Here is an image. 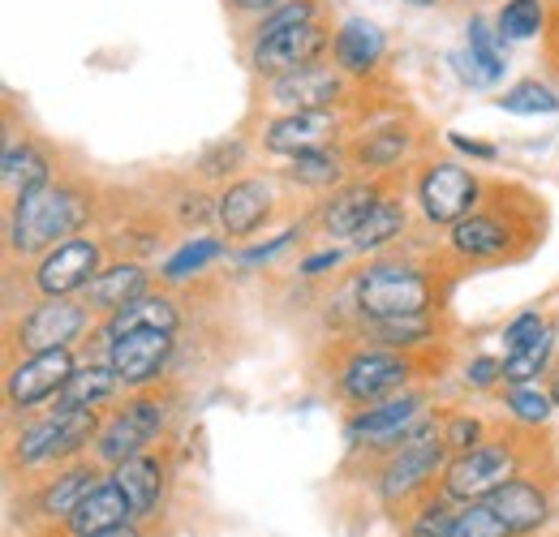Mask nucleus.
I'll list each match as a JSON object with an SVG mask.
<instances>
[{
    "mask_svg": "<svg viewBox=\"0 0 559 537\" xmlns=\"http://www.w3.org/2000/svg\"><path fill=\"white\" fill-rule=\"evenodd\" d=\"M95 537H142V534H139V525L130 521V525H121V529H108V534H95Z\"/></svg>",
    "mask_w": 559,
    "mask_h": 537,
    "instance_id": "50",
    "label": "nucleus"
},
{
    "mask_svg": "<svg viewBox=\"0 0 559 537\" xmlns=\"http://www.w3.org/2000/svg\"><path fill=\"white\" fill-rule=\"evenodd\" d=\"M121 387L126 383H121V374L112 366H78V374L66 383L57 408H66V413H95L104 401H112Z\"/></svg>",
    "mask_w": 559,
    "mask_h": 537,
    "instance_id": "22",
    "label": "nucleus"
},
{
    "mask_svg": "<svg viewBox=\"0 0 559 537\" xmlns=\"http://www.w3.org/2000/svg\"><path fill=\"white\" fill-rule=\"evenodd\" d=\"M421 396L418 392H405V396H392V401L370 404L366 413H357L349 421V434L357 443H374V448H396L405 439V430L418 421Z\"/></svg>",
    "mask_w": 559,
    "mask_h": 537,
    "instance_id": "13",
    "label": "nucleus"
},
{
    "mask_svg": "<svg viewBox=\"0 0 559 537\" xmlns=\"http://www.w3.org/2000/svg\"><path fill=\"white\" fill-rule=\"evenodd\" d=\"M99 486V477L91 469H70L61 473L44 494H39V508L48 512V516H57V521H70L73 512H78V503L91 494Z\"/></svg>",
    "mask_w": 559,
    "mask_h": 537,
    "instance_id": "28",
    "label": "nucleus"
},
{
    "mask_svg": "<svg viewBox=\"0 0 559 537\" xmlns=\"http://www.w3.org/2000/svg\"><path fill=\"white\" fill-rule=\"evenodd\" d=\"M379 186H349V190H341V194H332V202L323 206V232L328 237H349L361 228V219L379 206Z\"/></svg>",
    "mask_w": 559,
    "mask_h": 537,
    "instance_id": "25",
    "label": "nucleus"
},
{
    "mask_svg": "<svg viewBox=\"0 0 559 537\" xmlns=\"http://www.w3.org/2000/svg\"><path fill=\"white\" fill-rule=\"evenodd\" d=\"M95 434H99V417L95 413H66V408H57L52 417H44V421L22 430L17 461L22 465H52L61 456H73L78 448H86Z\"/></svg>",
    "mask_w": 559,
    "mask_h": 537,
    "instance_id": "3",
    "label": "nucleus"
},
{
    "mask_svg": "<svg viewBox=\"0 0 559 537\" xmlns=\"http://www.w3.org/2000/svg\"><path fill=\"white\" fill-rule=\"evenodd\" d=\"M452 65H456V73H461V77H465L469 86H490V82H487V73L478 69V61H474L469 52H456V57H452Z\"/></svg>",
    "mask_w": 559,
    "mask_h": 537,
    "instance_id": "45",
    "label": "nucleus"
},
{
    "mask_svg": "<svg viewBox=\"0 0 559 537\" xmlns=\"http://www.w3.org/2000/svg\"><path fill=\"white\" fill-rule=\"evenodd\" d=\"M357 310L370 323L383 319H414L430 306V279L409 263H379L357 275Z\"/></svg>",
    "mask_w": 559,
    "mask_h": 537,
    "instance_id": "2",
    "label": "nucleus"
},
{
    "mask_svg": "<svg viewBox=\"0 0 559 537\" xmlns=\"http://www.w3.org/2000/svg\"><path fill=\"white\" fill-rule=\"evenodd\" d=\"M452 529H456L452 508L448 503H430V508H421L418 521L409 525V537H452Z\"/></svg>",
    "mask_w": 559,
    "mask_h": 537,
    "instance_id": "41",
    "label": "nucleus"
},
{
    "mask_svg": "<svg viewBox=\"0 0 559 537\" xmlns=\"http://www.w3.org/2000/svg\"><path fill=\"white\" fill-rule=\"evenodd\" d=\"M414 4H435V0H414Z\"/></svg>",
    "mask_w": 559,
    "mask_h": 537,
    "instance_id": "52",
    "label": "nucleus"
},
{
    "mask_svg": "<svg viewBox=\"0 0 559 537\" xmlns=\"http://www.w3.org/2000/svg\"><path fill=\"white\" fill-rule=\"evenodd\" d=\"M73 374H78V366H73L70 348L31 353L26 361H17L9 370V404L13 408H35V404L52 401V396L66 392Z\"/></svg>",
    "mask_w": 559,
    "mask_h": 537,
    "instance_id": "5",
    "label": "nucleus"
},
{
    "mask_svg": "<svg viewBox=\"0 0 559 537\" xmlns=\"http://www.w3.org/2000/svg\"><path fill=\"white\" fill-rule=\"evenodd\" d=\"M288 172H293V181H301V186H336V181H341V155L328 151V146L301 151V155H293Z\"/></svg>",
    "mask_w": 559,
    "mask_h": 537,
    "instance_id": "33",
    "label": "nucleus"
},
{
    "mask_svg": "<svg viewBox=\"0 0 559 537\" xmlns=\"http://www.w3.org/2000/svg\"><path fill=\"white\" fill-rule=\"evenodd\" d=\"M478 434H483V426H478L474 417H469V421H465V417H456V421L448 426V443H452L456 452H474V443H478Z\"/></svg>",
    "mask_w": 559,
    "mask_h": 537,
    "instance_id": "44",
    "label": "nucleus"
},
{
    "mask_svg": "<svg viewBox=\"0 0 559 537\" xmlns=\"http://www.w3.org/2000/svg\"><path fill=\"white\" fill-rule=\"evenodd\" d=\"M112 481L126 490V499L134 508V521L151 516L159 508V494H164V469H159V461L134 456V461H126V465L112 469Z\"/></svg>",
    "mask_w": 559,
    "mask_h": 537,
    "instance_id": "24",
    "label": "nucleus"
},
{
    "mask_svg": "<svg viewBox=\"0 0 559 537\" xmlns=\"http://www.w3.org/2000/svg\"><path fill=\"white\" fill-rule=\"evenodd\" d=\"M237 9H246V13H263V9H276L280 0H233Z\"/></svg>",
    "mask_w": 559,
    "mask_h": 537,
    "instance_id": "49",
    "label": "nucleus"
},
{
    "mask_svg": "<svg viewBox=\"0 0 559 537\" xmlns=\"http://www.w3.org/2000/svg\"><path fill=\"white\" fill-rule=\"evenodd\" d=\"M499 108L516 112V117H551V112H559V95L547 82H521L508 95H499Z\"/></svg>",
    "mask_w": 559,
    "mask_h": 537,
    "instance_id": "32",
    "label": "nucleus"
},
{
    "mask_svg": "<svg viewBox=\"0 0 559 537\" xmlns=\"http://www.w3.org/2000/svg\"><path fill=\"white\" fill-rule=\"evenodd\" d=\"M452 537H512V534H508V525L490 512V503H469V508L456 516Z\"/></svg>",
    "mask_w": 559,
    "mask_h": 537,
    "instance_id": "38",
    "label": "nucleus"
},
{
    "mask_svg": "<svg viewBox=\"0 0 559 537\" xmlns=\"http://www.w3.org/2000/svg\"><path fill=\"white\" fill-rule=\"evenodd\" d=\"M332 134H336L332 112H288V117L272 121V130H267L263 142H267V151H276V155H301V151L328 146Z\"/></svg>",
    "mask_w": 559,
    "mask_h": 537,
    "instance_id": "17",
    "label": "nucleus"
},
{
    "mask_svg": "<svg viewBox=\"0 0 559 537\" xmlns=\"http://www.w3.org/2000/svg\"><path fill=\"white\" fill-rule=\"evenodd\" d=\"M452 146L474 155V159H495V146L490 142H478V138H465V134H452Z\"/></svg>",
    "mask_w": 559,
    "mask_h": 537,
    "instance_id": "46",
    "label": "nucleus"
},
{
    "mask_svg": "<svg viewBox=\"0 0 559 537\" xmlns=\"http://www.w3.org/2000/svg\"><path fill=\"white\" fill-rule=\"evenodd\" d=\"M547 327H551V323H543V314H538V310H525V314H516V319L503 327V344H508V353H516V348L534 344Z\"/></svg>",
    "mask_w": 559,
    "mask_h": 537,
    "instance_id": "42",
    "label": "nucleus"
},
{
    "mask_svg": "<svg viewBox=\"0 0 559 537\" xmlns=\"http://www.w3.org/2000/svg\"><path fill=\"white\" fill-rule=\"evenodd\" d=\"M168 353H173V332H134L108 344V366L121 374L126 387H142L159 379V370L168 366Z\"/></svg>",
    "mask_w": 559,
    "mask_h": 537,
    "instance_id": "12",
    "label": "nucleus"
},
{
    "mask_svg": "<svg viewBox=\"0 0 559 537\" xmlns=\"http://www.w3.org/2000/svg\"><path fill=\"white\" fill-rule=\"evenodd\" d=\"M551 401H556V404H559V383H556V387H551Z\"/></svg>",
    "mask_w": 559,
    "mask_h": 537,
    "instance_id": "51",
    "label": "nucleus"
},
{
    "mask_svg": "<svg viewBox=\"0 0 559 537\" xmlns=\"http://www.w3.org/2000/svg\"><path fill=\"white\" fill-rule=\"evenodd\" d=\"M86 327V310L73 306L66 297H48L44 306H35L22 323H17V344L26 353H52V348H70V339L82 336Z\"/></svg>",
    "mask_w": 559,
    "mask_h": 537,
    "instance_id": "11",
    "label": "nucleus"
},
{
    "mask_svg": "<svg viewBox=\"0 0 559 537\" xmlns=\"http://www.w3.org/2000/svg\"><path fill=\"white\" fill-rule=\"evenodd\" d=\"M409 379V361L405 353H392V348H366L349 357L345 374H341V392L353 404H379L383 396L401 392V383Z\"/></svg>",
    "mask_w": 559,
    "mask_h": 537,
    "instance_id": "7",
    "label": "nucleus"
},
{
    "mask_svg": "<svg viewBox=\"0 0 559 537\" xmlns=\"http://www.w3.org/2000/svg\"><path fill=\"white\" fill-rule=\"evenodd\" d=\"M543 31V0H508L499 9V35L503 39H534Z\"/></svg>",
    "mask_w": 559,
    "mask_h": 537,
    "instance_id": "34",
    "label": "nucleus"
},
{
    "mask_svg": "<svg viewBox=\"0 0 559 537\" xmlns=\"http://www.w3.org/2000/svg\"><path fill=\"white\" fill-rule=\"evenodd\" d=\"M469 57L478 61V69L487 73V82L495 86L508 69V52H503V35H495L483 17L469 22Z\"/></svg>",
    "mask_w": 559,
    "mask_h": 537,
    "instance_id": "31",
    "label": "nucleus"
},
{
    "mask_svg": "<svg viewBox=\"0 0 559 537\" xmlns=\"http://www.w3.org/2000/svg\"><path fill=\"white\" fill-rule=\"evenodd\" d=\"M272 95H276L280 104L297 108V112H323V104H332L341 95V77L323 65L297 69L288 77H276V91Z\"/></svg>",
    "mask_w": 559,
    "mask_h": 537,
    "instance_id": "19",
    "label": "nucleus"
},
{
    "mask_svg": "<svg viewBox=\"0 0 559 537\" xmlns=\"http://www.w3.org/2000/svg\"><path fill=\"white\" fill-rule=\"evenodd\" d=\"M418 199L430 224L456 228L461 219H469V206L478 202V181L461 164H435V168L421 172Z\"/></svg>",
    "mask_w": 559,
    "mask_h": 537,
    "instance_id": "6",
    "label": "nucleus"
},
{
    "mask_svg": "<svg viewBox=\"0 0 559 537\" xmlns=\"http://www.w3.org/2000/svg\"><path fill=\"white\" fill-rule=\"evenodd\" d=\"M332 57L336 65L349 69V73H366V69L379 65L383 57V31L366 17H349L336 35H332Z\"/></svg>",
    "mask_w": 559,
    "mask_h": 537,
    "instance_id": "20",
    "label": "nucleus"
},
{
    "mask_svg": "<svg viewBox=\"0 0 559 537\" xmlns=\"http://www.w3.org/2000/svg\"><path fill=\"white\" fill-rule=\"evenodd\" d=\"M164 430V408L155 401H134L126 404L104 430H99V461L104 465H126V461H134V456H142V448L155 439Z\"/></svg>",
    "mask_w": 559,
    "mask_h": 537,
    "instance_id": "8",
    "label": "nucleus"
},
{
    "mask_svg": "<svg viewBox=\"0 0 559 537\" xmlns=\"http://www.w3.org/2000/svg\"><path fill=\"white\" fill-rule=\"evenodd\" d=\"M452 246L465 259H499L508 250V228L495 215H469L452 228Z\"/></svg>",
    "mask_w": 559,
    "mask_h": 537,
    "instance_id": "27",
    "label": "nucleus"
},
{
    "mask_svg": "<svg viewBox=\"0 0 559 537\" xmlns=\"http://www.w3.org/2000/svg\"><path fill=\"white\" fill-rule=\"evenodd\" d=\"M439 469H443V439L421 443V448H401V452L388 461L383 477H379V494H383L388 503L409 499L421 481H430Z\"/></svg>",
    "mask_w": 559,
    "mask_h": 537,
    "instance_id": "14",
    "label": "nucleus"
},
{
    "mask_svg": "<svg viewBox=\"0 0 559 537\" xmlns=\"http://www.w3.org/2000/svg\"><path fill=\"white\" fill-rule=\"evenodd\" d=\"M142 293H146V271L134 267V263H117V267L99 271V275L86 284V301H91L95 310H108V314L126 310Z\"/></svg>",
    "mask_w": 559,
    "mask_h": 537,
    "instance_id": "23",
    "label": "nucleus"
},
{
    "mask_svg": "<svg viewBox=\"0 0 559 537\" xmlns=\"http://www.w3.org/2000/svg\"><path fill=\"white\" fill-rule=\"evenodd\" d=\"M508 413L516 417V421H525V426H543L547 417H551V408H556V401H551V392H538L534 383H521V387H508Z\"/></svg>",
    "mask_w": 559,
    "mask_h": 537,
    "instance_id": "36",
    "label": "nucleus"
},
{
    "mask_svg": "<svg viewBox=\"0 0 559 537\" xmlns=\"http://www.w3.org/2000/svg\"><path fill=\"white\" fill-rule=\"evenodd\" d=\"M104 332H108V344L121 336H134V332H177V310H173L168 297L142 293L126 310L108 314V327H104Z\"/></svg>",
    "mask_w": 559,
    "mask_h": 537,
    "instance_id": "21",
    "label": "nucleus"
},
{
    "mask_svg": "<svg viewBox=\"0 0 559 537\" xmlns=\"http://www.w3.org/2000/svg\"><path fill=\"white\" fill-rule=\"evenodd\" d=\"M401 155H405V134L401 130H379V134L357 142V164L361 168H392V164H401Z\"/></svg>",
    "mask_w": 559,
    "mask_h": 537,
    "instance_id": "35",
    "label": "nucleus"
},
{
    "mask_svg": "<svg viewBox=\"0 0 559 537\" xmlns=\"http://www.w3.org/2000/svg\"><path fill=\"white\" fill-rule=\"evenodd\" d=\"M405 232V206L392 199H379V206L361 219V228L353 232V246L366 254V250H383L388 241H396Z\"/></svg>",
    "mask_w": 559,
    "mask_h": 537,
    "instance_id": "29",
    "label": "nucleus"
},
{
    "mask_svg": "<svg viewBox=\"0 0 559 537\" xmlns=\"http://www.w3.org/2000/svg\"><path fill=\"white\" fill-rule=\"evenodd\" d=\"M370 336L379 339V344H401V348H409V344H421V339L430 336V323L414 314V319H383V323H374V332Z\"/></svg>",
    "mask_w": 559,
    "mask_h": 537,
    "instance_id": "39",
    "label": "nucleus"
},
{
    "mask_svg": "<svg viewBox=\"0 0 559 537\" xmlns=\"http://www.w3.org/2000/svg\"><path fill=\"white\" fill-rule=\"evenodd\" d=\"M551 344H556V327H547L534 344H525V348L508 353V361H503V383H512V387L534 383V379H538V370H543V366H547V357H551Z\"/></svg>",
    "mask_w": 559,
    "mask_h": 537,
    "instance_id": "30",
    "label": "nucleus"
},
{
    "mask_svg": "<svg viewBox=\"0 0 559 537\" xmlns=\"http://www.w3.org/2000/svg\"><path fill=\"white\" fill-rule=\"evenodd\" d=\"M224 254V246L215 241V237H199V241H190L186 250H177L168 263H164V275L168 279H181V275H190V271L207 267L211 259H219Z\"/></svg>",
    "mask_w": 559,
    "mask_h": 537,
    "instance_id": "37",
    "label": "nucleus"
},
{
    "mask_svg": "<svg viewBox=\"0 0 559 537\" xmlns=\"http://www.w3.org/2000/svg\"><path fill=\"white\" fill-rule=\"evenodd\" d=\"M86 219V202L78 199L66 186H39L31 190L26 199L13 202V215H9V241L13 250L22 254H35V250H57L61 241H70L73 228H82Z\"/></svg>",
    "mask_w": 559,
    "mask_h": 537,
    "instance_id": "1",
    "label": "nucleus"
},
{
    "mask_svg": "<svg viewBox=\"0 0 559 537\" xmlns=\"http://www.w3.org/2000/svg\"><path fill=\"white\" fill-rule=\"evenodd\" d=\"M306 22H314V0H284L280 9L267 13V22H263V31H259V35H276V31L306 26Z\"/></svg>",
    "mask_w": 559,
    "mask_h": 537,
    "instance_id": "40",
    "label": "nucleus"
},
{
    "mask_svg": "<svg viewBox=\"0 0 559 537\" xmlns=\"http://www.w3.org/2000/svg\"><path fill=\"white\" fill-rule=\"evenodd\" d=\"M465 379H469L474 387H490V383L503 379V361H495V357H474V361L465 366Z\"/></svg>",
    "mask_w": 559,
    "mask_h": 537,
    "instance_id": "43",
    "label": "nucleus"
},
{
    "mask_svg": "<svg viewBox=\"0 0 559 537\" xmlns=\"http://www.w3.org/2000/svg\"><path fill=\"white\" fill-rule=\"evenodd\" d=\"M323 48H328V35H323L319 22L288 26V31H276V35H259L254 39V69L272 73V77H288L297 69L314 65Z\"/></svg>",
    "mask_w": 559,
    "mask_h": 537,
    "instance_id": "9",
    "label": "nucleus"
},
{
    "mask_svg": "<svg viewBox=\"0 0 559 537\" xmlns=\"http://www.w3.org/2000/svg\"><path fill=\"white\" fill-rule=\"evenodd\" d=\"M130 521H134V508H130L126 490L108 477V481H99V486L78 503V512H73L66 525H70L73 537H95V534H108V529H121V525H130Z\"/></svg>",
    "mask_w": 559,
    "mask_h": 537,
    "instance_id": "15",
    "label": "nucleus"
},
{
    "mask_svg": "<svg viewBox=\"0 0 559 537\" xmlns=\"http://www.w3.org/2000/svg\"><path fill=\"white\" fill-rule=\"evenodd\" d=\"M267 211H272V186L267 181H237L219 199V224L228 228V237H250L267 219Z\"/></svg>",
    "mask_w": 559,
    "mask_h": 537,
    "instance_id": "18",
    "label": "nucleus"
},
{
    "mask_svg": "<svg viewBox=\"0 0 559 537\" xmlns=\"http://www.w3.org/2000/svg\"><path fill=\"white\" fill-rule=\"evenodd\" d=\"M336 263H341V250H332V254H314L310 263H301V271L314 275V271H328V267H336Z\"/></svg>",
    "mask_w": 559,
    "mask_h": 537,
    "instance_id": "48",
    "label": "nucleus"
},
{
    "mask_svg": "<svg viewBox=\"0 0 559 537\" xmlns=\"http://www.w3.org/2000/svg\"><path fill=\"white\" fill-rule=\"evenodd\" d=\"M483 503H490V512L508 525V534L512 537L543 529L547 516H551L547 494H543L538 486H530V481H508V486H499L490 499H483Z\"/></svg>",
    "mask_w": 559,
    "mask_h": 537,
    "instance_id": "16",
    "label": "nucleus"
},
{
    "mask_svg": "<svg viewBox=\"0 0 559 537\" xmlns=\"http://www.w3.org/2000/svg\"><path fill=\"white\" fill-rule=\"evenodd\" d=\"M0 177H4V194L17 202L31 190L48 186V159L35 146H9L4 159H0Z\"/></svg>",
    "mask_w": 559,
    "mask_h": 537,
    "instance_id": "26",
    "label": "nucleus"
},
{
    "mask_svg": "<svg viewBox=\"0 0 559 537\" xmlns=\"http://www.w3.org/2000/svg\"><path fill=\"white\" fill-rule=\"evenodd\" d=\"M512 452L490 443V448H474V452H461L448 469H443V494L456 499V503H478V499H490L499 486L512 481Z\"/></svg>",
    "mask_w": 559,
    "mask_h": 537,
    "instance_id": "4",
    "label": "nucleus"
},
{
    "mask_svg": "<svg viewBox=\"0 0 559 537\" xmlns=\"http://www.w3.org/2000/svg\"><path fill=\"white\" fill-rule=\"evenodd\" d=\"M297 232H284V237H276V241H267V246H254V250H246V263H267L272 254H280L288 241H293Z\"/></svg>",
    "mask_w": 559,
    "mask_h": 537,
    "instance_id": "47",
    "label": "nucleus"
},
{
    "mask_svg": "<svg viewBox=\"0 0 559 537\" xmlns=\"http://www.w3.org/2000/svg\"><path fill=\"white\" fill-rule=\"evenodd\" d=\"M95 271H99V246L86 237H70L44 254V263L35 267V284L44 297H70L95 279Z\"/></svg>",
    "mask_w": 559,
    "mask_h": 537,
    "instance_id": "10",
    "label": "nucleus"
}]
</instances>
